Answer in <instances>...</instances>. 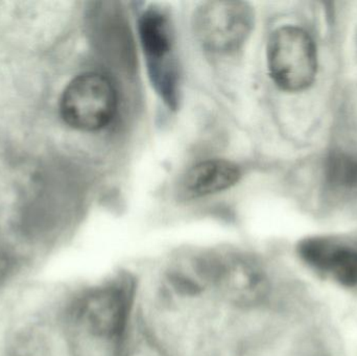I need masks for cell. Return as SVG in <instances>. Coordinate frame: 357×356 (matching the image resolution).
I'll use <instances>...</instances> for the list:
<instances>
[{
	"label": "cell",
	"mask_w": 357,
	"mask_h": 356,
	"mask_svg": "<svg viewBox=\"0 0 357 356\" xmlns=\"http://www.w3.org/2000/svg\"><path fill=\"white\" fill-rule=\"evenodd\" d=\"M134 290L127 279L108 280L90 290L77 303V323L104 348L119 353L130 327Z\"/></svg>",
	"instance_id": "obj_1"
},
{
	"label": "cell",
	"mask_w": 357,
	"mask_h": 356,
	"mask_svg": "<svg viewBox=\"0 0 357 356\" xmlns=\"http://www.w3.org/2000/svg\"><path fill=\"white\" fill-rule=\"evenodd\" d=\"M300 258L310 269L345 288H357V240L314 236L298 246Z\"/></svg>",
	"instance_id": "obj_6"
},
{
	"label": "cell",
	"mask_w": 357,
	"mask_h": 356,
	"mask_svg": "<svg viewBox=\"0 0 357 356\" xmlns=\"http://www.w3.org/2000/svg\"><path fill=\"white\" fill-rule=\"evenodd\" d=\"M254 14L243 1L204 2L193 17L199 43L216 54L236 52L247 41L253 29Z\"/></svg>",
	"instance_id": "obj_4"
},
{
	"label": "cell",
	"mask_w": 357,
	"mask_h": 356,
	"mask_svg": "<svg viewBox=\"0 0 357 356\" xmlns=\"http://www.w3.org/2000/svg\"><path fill=\"white\" fill-rule=\"evenodd\" d=\"M268 66L277 87L300 92L310 88L318 73V52L312 36L294 25L277 29L268 40Z\"/></svg>",
	"instance_id": "obj_2"
},
{
	"label": "cell",
	"mask_w": 357,
	"mask_h": 356,
	"mask_svg": "<svg viewBox=\"0 0 357 356\" xmlns=\"http://www.w3.org/2000/svg\"><path fill=\"white\" fill-rule=\"evenodd\" d=\"M325 192L337 201L357 198V155L335 152L324 167Z\"/></svg>",
	"instance_id": "obj_8"
},
{
	"label": "cell",
	"mask_w": 357,
	"mask_h": 356,
	"mask_svg": "<svg viewBox=\"0 0 357 356\" xmlns=\"http://www.w3.org/2000/svg\"><path fill=\"white\" fill-rule=\"evenodd\" d=\"M139 35L153 83L165 102L173 105L177 93V72L173 61L171 21L159 8H149L139 21Z\"/></svg>",
	"instance_id": "obj_5"
},
{
	"label": "cell",
	"mask_w": 357,
	"mask_h": 356,
	"mask_svg": "<svg viewBox=\"0 0 357 356\" xmlns=\"http://www.w3.org/2000/svg\"><path fill=\"white\" fill-rule=\"evenodd\" d=\"M239 178L241 171L234 163L212 159L191 167L185 176L183 186L191 198H201L232 187Z\"/></svg>",
	"instance_id": "obj_7"
},
{
	"label": "cell",
	"mask_w": 357,
	"mask_h": 356,
	"mask_svg": "<svg viewBox=\"0 0 357 356\" xmlns=\"http://www.w3.org/2000/svg\"><path fill=\"white\" fill-rule=\"evenodd\" d=\"M117 107V94L110 79L96 72L79 75L61 98V116L73 129L94 132L107 127Z\"/></svg>",
	"instance_id": "obj_3"
}]
</instances>
